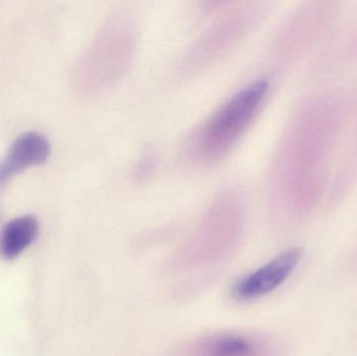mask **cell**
Wrapping results in <instances>:
<instances>
[{"label": "cell", "instance_id": "obj_6", "mask_svg": "<svg viewBox=\"0 0 357 356\" xmlns=\"http://www.w3.org/2000/svg\"><path fill=\"white\" fill-rule=\"evenodd\" d=\"M235 17L227 22L216 25L207 35L204 36L203 39L193 48L191 60L195 61V63L214 60L216 56L226 52L227 48L230 49L231 46L236 43L235 41H238L250 27L249 15H243L238 19Z\"/></svg>", "mask_w": 357, "mask_h": 356}, {"label": "cell", "instance_id": "obj_1", "mask_svg": "<svg viewBox=\"0 0 357 356\" xmlns=\"http://www.w3.org/2000/svg\"><path fill=\"white\" fill-rule=\"evenodd\" d=\"M243 228L239 198L234 194L220 198L172 259V273L182 275L222 265L236 250Z\"/></svg>", "mask_w": 357, "mask_h": 356}, {"label": "cell", "instance_id": "obj_7", "mask_svg": "<svg viewBox=\"0 0 357 356\" xmlns=\"http://www.w3.org/2000/svg\"><path fill=\"white\" fill-rule=\"evenodd\" d=\"M39 233V222L33 215H23L8 222L0 235V255L12 261L31 246Z\"/></svg>", "mask_w": 357, "mask_h": 356}, {"label": "cell", "instance_id": "obj_2", "mask_svg": "<svg viewBox=\"0 0 357 356\" xmlns=\"http://www.w3.org/2000/svg\"><path fill=\"white\" fill-rule=\"evenodd\" d=\"M268 90V82L258 79L236 92L189 138L186 158L207 165L226 156L251 125Z\"/></svg>", "mask_w": 357, "mask_h": 356}, {"label": "cell", "instance_id": "obj_5", "mask_svg": "<svg viewBox=\"0 0 357 356\" xmlns=\"http://www.w3.org/2000/svg\"><path fill=\"white\" fill-rule=\"evenodd\" d=\"M50 154L47 139L37 132L22 134L13 142L0 164V183L14 177L27 167L43 164Z\"/></svg>", "mask_w": 357, "mask_h": 356}, {"label": "cell", "instance_id": "obj_4", "mask_svg": "<svg viewBox=\"0 0 357 356\" xmlns=\"http://www.w3.org/2000/svg\"><path fill=\"white\" fill-rule=\"evenodd\" d=\"M302 256L301 248L283 251L259 269L237 280L231 288V296L236 302L243 303L270 294L291 275Z\"/></svg>", "mask_w": 357, "mask_h": 356}, {"label": "cell", "instance_id": "obj_3", "mask_svg": "<svg viewBox=\"0 0 357 356\" xmlns=\"http://www.w3.org/2000/svg\"><path fill=\"white\" fill-rule=\"evenodd\" d=\"M171 356H279L276 344L260 336L218 332L185 343Z\"/></svg>", "mask_w": 357, "mask_h": 356}, {"label": "cell", "instance_id": "obj_8", "mask_svg": "<svg viewBox=\"0 0 357 356\" xmlns=\"http://www.w3.org/2000/svg\"><path fill=\"white\" fill-rule=\"evenodd\" d=\"M153 159H154V157H153L152 154L144 155V158L140 161L139 165L137 167L136 175L138 177H144V176L148 175L149 171L153 169Z\"/></svg>", "mask_w": 357, "mask_h": 356}]
</instances>
